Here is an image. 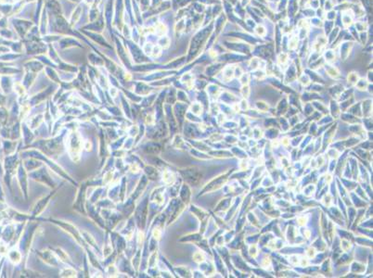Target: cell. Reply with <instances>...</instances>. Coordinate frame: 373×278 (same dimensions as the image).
Masks as SVG:
<instances>
[{"label": "cell", "instance_id": "6da1fadb", "mask_svg": "<svg viewBox=\"0 0 373 278\" xmlns=\"http://www.w3.org/2000/svg\"><path fill=\"white\" fill-rule=\"evenodd\" d=\"M69 150L73 160L79 159L81 150V137L77 133H73L69 137Z\"/></svg>", "mask_w": 373, "mask_h": 278}, {"label": "cell", "instance_id": "3957f363", "mask_svg": "<svg viewBox=\"0 0 373 278\" xmlns=\"http://www.w3.org/2000/svg\"><path fill=\"white\" fill-rule=\"evenodd\" d=\"M61 276H68V277H72V276H75V271L72 270V269H64L62 272H61Z\"/></svg>", "mask_w": 373, "mask_h": 278}, {"label": "cell", "instance_id": "7a4b0ae2", "mask_svg": "<svg viewBox=\"0 0 373 278\" xmlns=\"http://www.w3.org/2000/svg\"><path fill=\"white\" fill-rule=\"evenodd\" d=\"M163 178H164V182H165V184H167V185L172 184V183L174 182V180H175V177H174L173 174L170 173V172H168V171H165V172L164 173Z\"/></svg>", "mask_w": 373, "mask_h": 278}, {"label": "cell", "instance_id": "277c9868", "mask_svg": "<svg viewBox=\"0 0 373 278\" xmlns=\"http://www.w3.org/2000/svg\"><path fill=\"white\" fill-rule=\"evenodd\" d=\"M193 258H194V260H196V261H198V262H200V261H202L203 260H204V257H203V255L202 254H200V252H198V253H196L194 256H193Z\"/></svg>", "mask_w": 373, "mask_h": 278}]
</instances>
